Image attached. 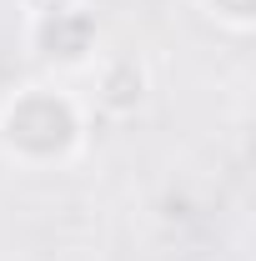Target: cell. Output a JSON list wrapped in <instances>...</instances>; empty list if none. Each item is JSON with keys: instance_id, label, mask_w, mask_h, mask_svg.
<instances>
[{"instance_id": "cell-1", "label": "cell", "mask_w": 256, "mask_h": 261, "mask_svg": "<svg viewBox=\"0 0 256 261\" xmlns=\"http://www.w3.org/2000/svg\"><path fill=\"white\" fill-rule=\"evenodd\" d=\"M86 116L61 86H20L0 106V151L20 166H56L81 146Z\"/></svg>"}, {"instance_id": "cell-2", "label": "cell", "mask_w": 256, "mask_h": 261, "mask_svg": "<svg viewBox=\"0 0 256 261\" xmlns=\"http://www.w3.org/2000/svg\"><path fill=\"white\" fill-rule=\"evenodd\" d=\"M40 56L61 65H86L96 56V15L81 5V10H65V15H50V20H35L31 25Z\"/></svg>"}, {"instance_id": "cell-3", "label": "cell", "mask_w": 256, "mask_h": 261, "mask_svg": "<svg viewBox=\"0 0 256 261\" xmlns=\"http://www.w3.org/2000/svg\"><path fill=\"white\" fill-rule=\"evenodd\" d=\"M151 96V75L136 56H111L96 70V106L106 116H136Z\"/></svg>"}, {"instance_id": "cell-4", "label": "cell", "mask_w": 256, "mask_h": 261, "mask_svg": "<svg viewBox=\"0 0 256 261\" xmlns=\"http://www.w3.org/2000/svg\"><path fill=\"white\" fill-rule=\"evenodd\" d=\"M201 10H206L216 25L236 31V35H246L256 25V0H201Z\"/></svg>"}, {"instance_id": "cell-5", "label": "cell", "mask_w": 256, "mask_h": 261, "mask_svg": "<svg viewBox=\"0 0 256 261\" xmlns=\"http://www.w3.org/2000/svg\"><path fill=\"white\" fill-rule=\"evenodd\" d=\"M20 10L35 20H50V15H65V10H81V0H20Z\"/></svg>"}]
</instances>
